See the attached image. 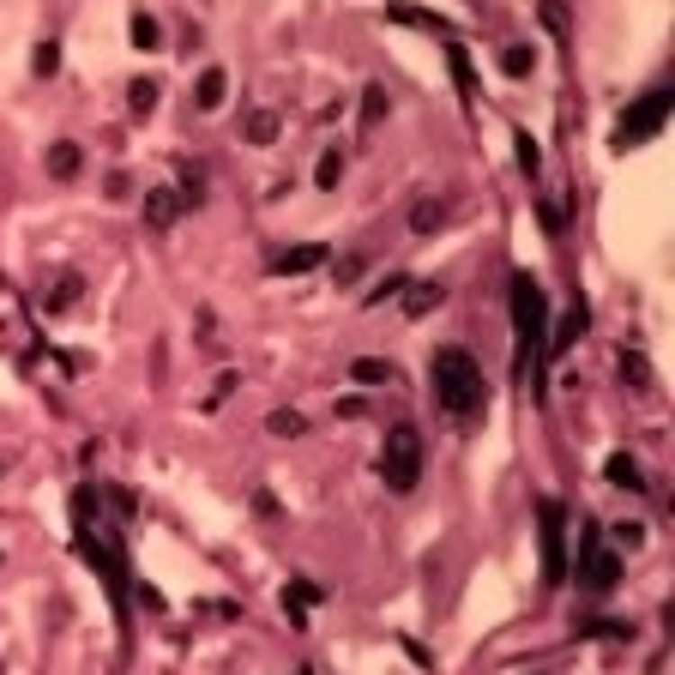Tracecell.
<instances>
[{"mask_svg":"<svg viewBox=\"0 0 675 675\" xmlns=\"http://www.w3.org/2000/svg\"><path fill=\"white\" fill-rule=\"evenodd\" d=\"M603 477L616 482V489H627V495H639V489H645V471H639V458H634V453H609Z\"/></svg>","mask_w":675,"mask_h":675,"instance_id":"13","label":"cell"},{"mask_svg":"<svg viewBox=\"0 0 675 675\" xmlns=\"http://www.w3.org/2000/svg\"><path fill=\"white\" fill-rule=\"evenodd\" d=\"M380 482L392 489V495H410L422 482V435L410 422H398L386 428V446H380Z\"/></svg>","mask_w":675,"mask_h":675,"instance_id":"3","label":"cell"},{"mask_svg":"<svg viewBox=\"0 0 675 675\" xmlns=\"http://www.w3.org/2000/svg\"><path fill=\"white\" fill-rule=\"evenodd\" d=\"M31 73H37V79H55V73H60V42H55V37L37 42V55H31Z\"/></svg>","mask_w":675,"mask_h":675,"instance_id":"26","label":"cell"},{"mask_svg":"<svg viewBox=\"0 0 675 675\" xmlns=\"http://www.w3.org/2000/svg\"><path fill=\"white\" fill-rule=\"evenodd\" d=\"M236 386H241V374H223V380H218V386H212V404H223V398L236 392Z\"/></svg>","mask_w":675,"mask_h":675,"instance_id":"35","label":"cell"},{"mask_svg":"<svg viewBox=\"0 0 675 675\" xmlns=\"http://www.w3.org/2000/svg\"><path fill=\"white\" fill-rule=\"evenodd\" d=\"M621 380H627L634 392H652V362L639 356V350H621Z\"/></svg>","mask_w":675,"mask_h":675,"instance_id":"23","label":"cell"},{"mask_svg":"<svg viewBox=\"0 0 675 675\" xmlns=\"http://www.w3.org/2000/svg\"><path fill=\"white\" fill-rule=\"evenodd\" d=\"M404 284H410V278H404V272H392V278H380V284H374V290H368V296H362V302H368V308H374V302L398 296V290H404Z\"/></svg>","mask_w":675,"mask_h":675,"instance_id":"31","label":"cell"},{"mask_svg":"<svg viewBox=\"0 0 675 675\" xmlns=\"http://www.w3.org/2000/svg\"><path fill=\"white\" fill-rule=\"evenodd\" d=\"M158 42H163L158 19H151V13H133V49H145V55H151V49H158Z\"/></svg>","mask_w":675,"mask_h":675,"instance_id":"27","label":"cell"},{"mask_svg":"<svg viewBox=\"0 0 675 675\" xmlns=\"http://www.w3.org/2000/svg\"><path fill=\"white\" fill-rule=\"evenodd\" d=\"M536 518H543V585H561L567 579V507L543 495Z\"/></svg>","mask_w":675,"mask_h":675,"instance_id":"6","label":"cell"},{"mask_svg":"<svg viewBox=\"0 0 675 675\" xmlns=\"http://www.w3.org/2000/svg\"><path fill=\"white\" fill-rule=\"evenodd\" d=\"M616 543L621 549H639V543H645V525H616Z\"/></svg>","mask_w":675,"mask_h":675,"instance_id":"33","label":"cell"},{"mask_svg":"<svg viewBox=\"0 0 675 675\" xmlns=\"http://www.w3.org/2000/svg\"><path fill=\"white\" fill-rule=\"evenodd\" d=\"M79 555L97 567V579L109 585V597H115V603H127V567H121V555L109 549V543H97V536L85 531V525H79Z\"/></svg>","mask_w":675,"mask_h":675,"instance_id":"7","label":"cell"},{"mask_svg":"<svg viewBox=\"0 0 675 675\" xmlns=\"http://www.w3.org/2000/svg\"><path fill=\"white\" fill-rule=\"evenodd\" d=\"M428 380H435V404L446 410V417L471 422L489 404V380H482L477 356L471 350H458V344H440L435 362H428Z\"/></svg>","mask_w":675,"mask_h":675,"instance_id":"1","label":"cell"},{"mask_svg":"<svg viewBox=\"0 0 675 675\" xmlns=\"http://www.w3.org/2000/svg\"><path fill=\"white\" fill-rule=\"evenodd\" d=\"M338 417H344V422H356V417H368V398H344V404H338Z\"/></svg>","mask_w":675,"mask_h":675,"instance_id":"34","label":"cell"},{"mask_svg":"<svg viewBox=\"0 0 675 675\" xmlns=\"http://www.w3.org/2000/svg\"><path fill=\"white\" fill-rule=\"evenodd\" d=\"M79 169H85V151H79L73 140H55V145H49V176H55V181H73Z\"/></svg>","mask_w":675,"mask_h":675,"instance_id":"16","label":"cell"},{"mask_svg":"<svg viewBox=\"0 0 675 675\" xmlns=\"http://www.w3.org/2000/svg\"><path fill=\"white\" fill-rule=\"evenodd\" d=\"M266 435L296 440V435H308V422H302V410H272V417H266Z\"/></svg>","mask_w":675,"mask_h":675,"instance_id":"25","label":"cell"},{"mask_svg":"<svg viewBox=\"0 0 675 675\" xmlns=\"http://www.w3.org/2000/svg\"><path fill=\"white\" fill-rule=\"evenodd\" d=\"M579 585L597 591V597L621 585V555H616V549H603L597 518H579Z\"/></svg>","mask_w":675,"mask_h":675,"instance_id":"4","label":"cell"},{"mask_svg":"<svg viewBox=\"0 0 675 675\" xmlns=\"http://www.w3.org/2000/svg\"><path fill=\"white\" fill-rule=\"evenodd\" d=\"M338 181H344V151H338V145H326V151H320V163H314V187H320V194H332Z\"/></svg>","mask_w":675,"mask_h":675,"instance_id":"20","label":"cell"},{"mask_svg":"<svg viewBox=\"0 0 675 675\" xmlns=\"http://www.w3.org/2000/svg\"><path fill=\"white\" fill-rule=\"evenodd\" d=\"M350 380H362V386H398V362H386V356H356V362H350Z\"/></svg>","mask_w":675,"mask_h":675,"instance_id":"15","label":"cell"},{"mask_svg":"<svg viewBox=\"0 0 675 675\" xmlns=\"http://www.w3.org/2000/svg\"><path fill=\"white\" fill-rule=\"evenodd\" d=\"M513 145H518V169H525V176H536V169H543V151H536V140L525 133V127H518Z\"/></svg>","mask_w":675,"mask_h":675,"instance_id":"28","label":"cell"},{"mask_svg":"<svg viewBox=\"0 0 675 675\" xmlns=\"http://www.w3.org/2000/svg\"><path fill=\"white\" fill-rule=\"evenodd\" d=\"M223 97H230V73H223V67H205L199 85H194V103L212 115V109H223Z\"/></svg>","mask_w":675,"mask_h":675,"instance_id":"12","label":"cell"},{"mask_svg":"<svg viewBox=\"0 0 675 675\" xmlns=\"http://www.w3.org/2000/svg\"><path fill=\"white\" fill-rule=\"evenodd\" d=\"M440 223H446V205H440V199H417V212H410V230H417V236H435Z\"/></svg>","mask_w":675,"mask_h":675,"instance_id":"24","label":"cell"},{"mask_svg":"<svg viewBox=\"0 0 675 675\" xmlns=\"http://www.w3.org/2000/svg\"><path fill=\"white\" fill-rule=\"evenodd\" d=\"M513 332H518V380L543 398V344H549V302H543V284L531 272L513 278Z\"/></svg>","mask_w":675,"mask_h":675,"instance_id":"2","label":"cell"},{"mask_svg":"<svg viewBox=\"0 0 675 675\" xmlns=\"http://www.w3.org/2000/svg\"><path fill=\"white\" fill-rule=\"evenodd\" d=\"M404 290H410V296H404V314H410V320H422V314H428V308H440V302H446V284H440V278L404 284Z\"/></svg>","mask_w":675,"mask_h":675,"instance_id":"14","label":"cell"},{"mask_svg":"<svg viewBox=\"0 0 675 675\" xmlns=\"http://www.w3.org/2000/svg\"><path fill=\"white\" fill-rule=\"evenodd\" d=\"M386 109H392L386 85H368V91H362V133H374L380 121H386Z\"/></svg>","mask_w":675,"mask_h":675,"instance_id":"21","label":"cell"},{"mask_svg":"<svg viewBox=\"0 0 675 675\" xmlns=\"http://www.w3.org/2000/svg\"><path fill=\"white\" fill-rule=\"evenodd\" d=\"M320 597H326V591H320L314 579H296V585L284 591V603H296V609H308V603H320Z\"/></svg>","mask_w":675,"mask_h":675,"instance_id":"29","label":"cell"},{"mask_svg":"<svg viewBox=\"0 0 675 675\" xmlns=\"http://www.w3.org/2000/svg\"><path fill=\"white\" fill-rule=\"evenodd\" d=\"M181 205H187V199H181L176 187H145V223H151V230H169V223L181 218Z\"/></svg>","mask_w":675,"mask_h":675,"instance_id":"10","label":"cell"},{"mask_svg":"<svg viewBox=\"0 0 675 675\" xmlns=\"http://www.w3.org/2000/svg\"><path fill=\"white\" fill-rule=\"evenodd\" d=\"M332 278H338V290H350V284L362 278V254H344V259L332 266Z\"/></svg>","mask_w":675,"mask_h":675,"instance_id":"30","label":"cell"},{"mask_svg":"<svg viewBox=\"0 0 675 675\" xmlns=\"http://www.w3.org/2000/svg\"><path fill=\"white\" fill-rule=\"evenodd\" d=\"M670 109H675V97H670V85H657V91H645V97L627 109V115L616 121V151H634V145H645L652 133H663V121H670Z\"/></svg>","mask_w":675,"mask_h":675,"instance_id":"5","label":"cell"},{"mask_svg":"<svg viewBox=\"0 0 675 675\" xmlns=\"http://www.w3.org/2000/svg\"><path fill=\"white\" fill-rule=\"evenodd\" d=\"M500 73H507V79H531L536 73V49L531 42H507V49H500Z\"/></svg>","mask_w":675,"mask_h":675,"instance_id":"17","label":"cell"},{"mask_svg":"<svg viewBox=\"0 0 675 675\" xmlns=\"http://www.w3.org/2000/svg\"><path fill=\"white\" fill-rule=\"evenodd\" d=\"M585 326H591V308H585V302H573V308L561 314V326H549V344H543V356H567L579 338H585Z\"/></svg>","mask_w":675,"mask_h":675,"instance_id":"8","label":"cell"},{"mask_svg":"<svg viewBox=\"0 0 675 675\" xmlns=\"http://www.w3.org/2000/svg\"><path fill=\"white\" fill-rule=\"evenodd\" d=\"M320 266H326V241H302V248L272 254V272H278V278H302V272H320Z\"/></svg>","mask_w":675,"mask_h":675,"instance_id":"9","label":"cell"},{"mask_svg":"<svg viewBox=\"0 0 675 675\" xmlns=\"http://www.w3.org/2000/svg\"><path fill=\"white\" fill-rule=\"evenodd\" d=\"M446 67H453V85H458V97H477V73H471V55L464 49H446Z\"/></svg>","mask_w":675,"mask_h":675,"instance_id":"22","label":"cell"},{"mask_svg":"<svg viewBox=\"0 0 675 675\" xmlns=\"http://www.w3.org/2000/svg\"><path fill=\"white\" fill-rule=\"evenodd\" d=\"M158 79H133L127 85V109H133V121H145V115H158Z\"/></svg>","mask_w":675,"mask_h":675,"instance_id":"19","label":"cell"},{"mask_svg":"<svg viewBox=\"0 0 675 675\" xmlns=\"http://www.w3.org/2000/svg\"><path fill=\"white\" fill-rule=\"evenodd\" d=\"M79 296H85L79 272H60V278L42 290V308H49V314H67V308H79Z\"/></svg>","mask_w":675,"mask_h":675,"instance_id":"11","label":"cell"},{"mask_svg":"<svg viewBox=\"0 0 675 675\" xmlns=\"http://www.w3.org/2000/svg\"><path fill=\"white\" fill-rule=\"evenodd\" d=\"M241 133H248V145H278V115H272V109H248V115H241Z\"/></svg>","mask_w":675,"mask_h":675,"instance_id":"18","label":"cell"},{"mask_svg":"<svg viewBox=\"0 0 675 675\" xmlns=\"http://www.w3.org/2000/svg\"><path fill=\"white\" fill-rule=\"evenodd\" d=\"M543 24H549L555 37H567V0H543Z\"/></svg>","mask_w":675,"mask_h":675,"instance_id":"32","label":"cell"}]
</instances>
